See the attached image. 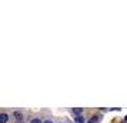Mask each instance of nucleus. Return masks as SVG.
<instances>
[{"label":"nucleus","instance_id":"obj_1","mask_svg":"<svg viewBox=\"0 0 127 123\" xmlns=\"http://www.w3.org/2000/svg\"><path fill=\"white\" fill-rule=\"evenodd\" d=\"M9 120V116L6 113H0V123H6Z\"/></svg>","mask_w":127,"mask_h":123},{"label":"nucleus","instance_id":"obj_2","mask_svg":"<svg viewBox=\"0 0 127 123\" xmlns=\"http://www.w3.org/2000/svg\"><path fill=\"white\" fill-rule=\"evenodd\" d=\"M14 117L17 119V122H23V116H22V113L16 112V113H14Z\"/></svg>","mask_w":127,"mask_h":123},{"label":"nucleus","instance_id":"obj_3","mask_svg":"<svg viewBox=\"0 0 127 123\" xmlns=\"http://www.w3.org/2000/svg\"><path fill=\"white\" fill-rule=\"evenodd\" d=\"M81 110H83V109H79V107H74V109H73V113H74L76 116H81Z\"/></svg>","mask_w":127,"mask_h":123},{"label":"nucleus","instance_id":"obj_4","mask_svg":"<svg viewBox=\"0 0 127 123\" xmlns=\"http://www.w3.org/2000/svg\"><path fill=\"white\" fill-rule=\"evenodd\" d=\"M76 123H84V119H83V116H76Z\"/></svg>","mask_w":127,"mask_h":123},{"label":"nucleus","instance_id":"obj_5","mask_svg":"<svg viewBox=\"0 0 127 123\" xmlns=\"http://www.w3.org/2000/svg\"><path fill=\"white\" fill-rule=\"evenodd\" d=\"M98 119H100L98 116H94V117H92V120H90V123H97V122H98Z\"/></svg>","mask_w":127,"mask_h":123},{"label":"nucleus","instance_id":"obj_6","mask_svg":"<svg viewBox=\"0 0 127 123\" xmlns=\"http://www.w3.org/2000/svg\"><path fill=\"white\" fill-rule=\"evenodd\" d=\"M32 123H41V122L39 120V119H33V120H32Z\"/></svg>","mask_w":127,"mask_h":123},{"label":"nucleus","instance_id":"obj_7","mask_svg":"<svg viewBox=\"0 0 127 123\" xmlns=\"http://www.w3.org/2000/svg\"><path fill=\"white\" fill-rule=\"evenodd\" d=\"M44 123H52V120H46V122H44Z\"/></svg>","mask_w":127,"mask_h":123}]
</instances>
